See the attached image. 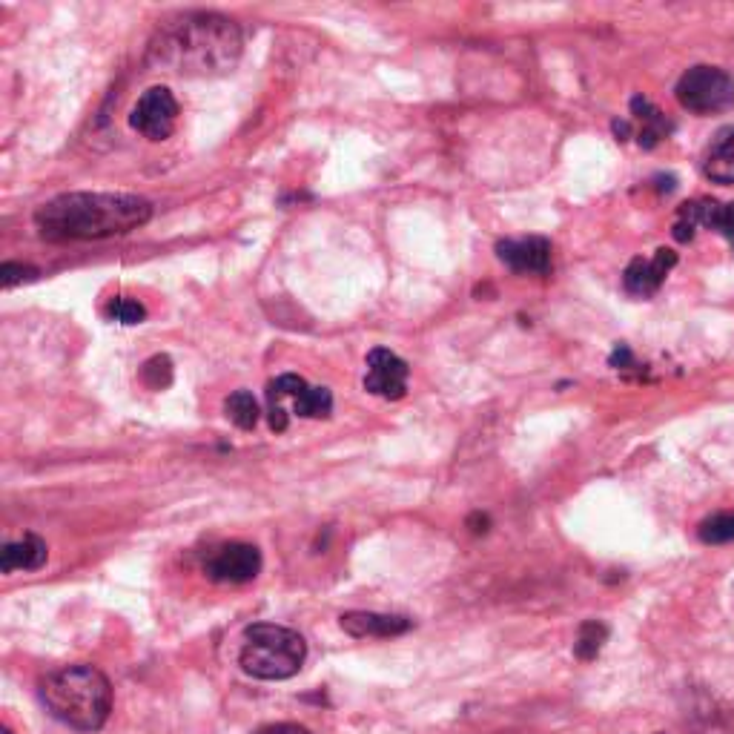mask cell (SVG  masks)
Listing matches in <instances>:
<instances>
[{
    "label": "cell",
    "mask_w": 734,
    "mask_h": 734,
    "mask_svg": "<svg viewBox=\"0 0 734 734\" xmlns=\"http://www.w3.org/2000/svg\"><path fill=\"white\" fill-rule=\"evenodd\" d=\"M408 362L399 359L396 353H390L388 347H376L367 353V376L365 390L382 399H402L408 390Z\"/></svg>",
    "instance_id": "9c48e42d"
},
{
    "label": "cell",
    "mask_w": 734,
    "mask_h": 734,
    "mask_svg": "<svg viewBox=\"0 0 734 734\" xmlns=\"http://www.w3.org/2000/svg\"><path fill=\"white\" fill-rule=\"evenodd\" d=\"M697 537L706 545L734 542V514H714V517L703 519L697 528Z\"/></svg>",
    "instance_id": "ac0fdd59"
},
{
    "label": "cell",
    "mask_w": 734,
    "mask_h": 734,
    "mask_svg": "<svg viewBox=\"0 0 734 734\" xmlns=\"http://www.w3.org/2000/svg\"><path fill=\"white\" fill-rule=\"evenodd\" d=\"M152 218V204L132 193H64L35 210L46 241H98L127 236Z\"/></svg>",
    "instance_id": "7a4b0ae2"
},
{
    "label": "cell",
    "mask_w": 734,
    "mask_h": 734,
    "mask_svg": "<svg viewBox=\"0 0 734 734\" xmlns=\"http://www.w3.org/2000/svg\"><path fill=\"white\" fill-rule=\"evenodd\" d=\"M703 173L714 184H734V127L717 132V138L706 152Z\"/></svg>",
    "instance_id": "9a60e30c"
},
{
    "label": "cell",
    "mask_w": 734,
    "mask_h": 734,
    "mask_svg": "<svg viewBox=\"0 0 734 734\" xmlns=\"http://www.w3.org/2000/svg\"><path fill=\"white\" fill-rule=\"evenodd\" d=\"M261 571V551L250 542H224L204 560L207 580L221 585H244Z\"/></svg>",
    "instance_id": "8992f818"
},
{
    "label": "cell",
    "mask_w": 734,
    "mask_h": 734,
    "mask_svg": "<svg viewBox=\"0 0 734 734\" xmlns=\"http://www.w3.org/2000/svg\"><path fill=\"white\" fill-rule=\"evenodd\" d=\"M631 115L637 118V124H640V132H637V144L643 147V150H654L666 135L671 132V121L660 112V109L654 107L648 98L643 95H637V98H631Z\"/></svg>",
    "instance_id": "5bb4252c"
},
{
    "label": "cell",
    "mask_w": 734,
    "mask_h": 734,
    "mask_svg": "<svg viewBox=\"0 0 734 734\" xmlns=\"http://www.w3.org/2000/svg\"><path fill=\"white\" fill-rule=\"evenodd\" d=\"M46 712L75 732L92 734L104 729L112 712V686L107 674L89 663H75L49 671L41 680Z\"/></svg>",
    "instance_id": "3957f363"
},
{
    "label": "cell",
    "mask_w": 734,
    "mask_h": 734,
    "mask_svg": "<svg viewBox=\"0 0 734 734\" xmlns=\"http://www.w3.org/2000/svg\"><path fill=\"white\" fill-rule=\"evenodd\" d=\"M677 101L680 107L709 115L734 104V78L717 66H694L677 81Z\"/></svg>",
    "instance_id": "5b68a950"
},
{
    "label": "cell",
    "mask_w": 734,
    "mask_h": 734,
    "mask_svg": "<svg viewBox=\"0 0 734 734\" xmlns=\"http://www.w3.org/2000/svg\"><path fill=\"white\" fill-rule=\"evenodd\" d=\"M611 130H614V135H617L620 141H626L628 135H631V124H628V121H614Z\"/></svg>",
    "instance_id": "cb8c5ba5"
},
{
    "label": "cell",
    "mask_w": 734,
    "mask_h": 734,
    "mask_svg": "<svg viewBox=\"0 0 734 734\" xmlns=\"http://www.w3.org/2000/svg\"><path fill=\"white\" fill-rule=\"evenodd\" d=\"M468 528H471L474 534H485V531L491 528V519H488V514H479V511H476V514L468 517Z\"/></svg>",
    "instance_id": "603a6c76"
},
{
    "label": "cell",
    "mask_w": 734,
    "mask_h": 734,
    "mask_svg": "<svg viewBox=\"0 0 734 734\" xmlns=\"http://www.w3.org/2000/svg\"><path fill=\"white\" fill-rule=\"evenodd\" d=\"M3 734H15V732H12V729H9V726H3Z\"/></svg>",
    "instance_id": "d4e9b609"
},
{
    "label": "cell",
    "mask_w": 734,
    "mask_h": 734,
    "mask_svg": "<svg viewBox=\"0 0 734 734\" xmlns=\"http://www.w3.org/2000/svg\"><path fill=\"white\" fill-rule=\"evenodd\" d=\"M339 626L345 628L350 637H399L411 631L413 620L399 617V614H376V611H347L339 617Z\"/></svg>",
    "instance_id": "7c38bea8"
},
{
    "label": "cell",
    "mask_w": 734,
    "mask_h": 734,
    "mask_svg": "<svg viewBox=\"0 0 734 734\" xmlns=\"http://www.w3.org/2000/svg\"><path fill=\"white\" fill-rule=\"evenodd\" d=\"M49 548L38 534H26L18 542H6L0 551V571L12 574V571H38L44 568Z\"/></svg>",
    "instance_id": "4fadbf2b"
},
{
    "label": "cell",
    "mask_w": 734,
    "mask_h": 734,
    "mask_svg": "<svg viewBox=\"0 0 734 734\" xmlns=\"http://www.w3.org/2000/svg\"><path fill=\"white\" fill-rule=\"evenodd\" d=\"M284 399H293V411L304 419H327L333 413L330 390L313 388L296 373H284L267 385V405H281Z\"/></svg>",
    "instance_id": "ba28073f"
},
{
    "label": "cell",
    "mask_w": 734,
    "mask_h": 734,
    "mask_svg": "<svg viewBox=\"0 0 734 734\" xmlns=\"http://www.w3.org/2000/svg\"><path fill=\"white\" fill-rule=\"evenodd\" d=\"M674 264H677V253L669 247H660L651 259H634L628 264L623 273V287L631 296H640V299L654 296Z\"/></svg>",
    "instance_id": "8fae6325"
},
{
    "label": "cell",
    "mask_w": 734,
    "mask_h": 734,
    "mask_svg": "<svg viewBox=\"0 0 734 734\" xmlns=\"http://www.w3.org/2000/svg\"><path fill=\"white\" fill-rule=\"evenodd\" d=\"M253 734H310L299 723H270V726H261Z\"/></svg>",
    "instance_id": "7402d4cb"
},
{
    "label": "cell",
    "mask_w": 734,
    "mask_h": 734,
    "mask_svg": "<svg viewBox=\"0 0 734 734\" xmlns=\"http://www.w3.org/2000/svg\"><path fill=\"white\" fill-rule=\"evenodd\" d=\"M224 411H227V419L241 431H253L259 425V402L250 390H236L233 396H227Z\"/></svg>",
    "instance_id": "2e32d148"
},
{
    "label": "cell",
    "mask_w": 734,
    "mask_h": 734,
    "mask_svg": "<svg viewBox=\"0 0 734 734\" xmlns=\"http://www.w3.org/2000/svg\"><path fill=\"white\" fill-rule=\"evenodd\" d=\"M497 259L514 273H548L551 241L542 236L505 238L497 244Z\"/></svg>",
    "instance_id": "30bf717a"
},
{
    "label": "cell",
    "mask_w": 734,
    "mask_h": 734,
    "mask_svg": "<svg viewBox=\"0 0 734 734\" xmlns=\"http://www.w3.org/2000/svg\"><path fill=\"white\" fill-rule=\"evenodd\" d=\"M178 121V101L167 87H150L132 107L130 127L147 141H167Z\"/></svg>",
    "instance_id": "52a82bcc"
},
{
    "label": "cell",
    "mask_w": 734,
    "mask_h": 734,
    "mask_svg": "<svg viewBox=\"0 0 734 734\" xmlns=\"http://www.w3.org/2000/svg\"><path fill=\"white\" fill-rule=\"evenodd\" d=\"M41 276L35 267H29V264H15V261H6L3 267H0V281H3V287L9 290V287H15V284H23V281H35Z\"/></svg>",
    "instance_id": "44dd1931"
},
{
    "label": "cell",
    "mask_w": 734,
    "mask_h": 734,
    "mask_svg": "<svg viewBox=\"0 0 734 734\" xmlns=\"http://www.w3.org/2000/svg\"><path fill=\"white\" fill-rule=\"evenodd\" d=\"M141 382L150 390H164L173 382V362L170 356H152L141 367Z\"/></svg>",
    "instance_id": "d6986e66"
},
{
    "label": "cell",
    "mask_w": 734,
    "mask_h": 734,
    "mask_svg": "<svg viewBox=\"0 0 734 734\" xmlns=\"http://www.w3.org/2000/svg\"><path fill=\"white\" fill-rule=\"evenodd\" d=\"M605 640H608V626L600 620H585L580 626V634H577V643H574V654L588 663L603 651Z\"/></svg>",
    "instance_id": "e0dca14e"
},
{
    "label": "cell",
    "mask_w": 734,
    "mask_h": 734,
    "mask_svg": "<svg viewBox=\"0 0 734 734\" xmlns=\"http://www.w3.org/2000/svg\"><path fill=\"white\" fill-rule=\"evenodd\" d=\"M241 29L218 12H184L152 35L147 64L178 78L227 75L241 58Z\"/></svg>",
    "instance_id": "6da1fadb"
},
{
    "label": "cell",
    "mask_w": 734,
    "mask_h": 734,
    "mask_svg": "<svg viewBox=\"0 0 734 734\" xmlns=\"http://www.w3.org/2000/svg\"><path fill=\"white\" fill-rule=\"evenodd\" d=\"M104 313H107V319L121 324H141L147 319V307L141 302H135V299H127V296H115L107 304Z\"/></svg>",
    "instance_id": "ffe728a7"
},
{
    "label": "cell",
    "mask_w": 734,
    "mask_h": 734,
    "mask_svg": "<svg viewBox=\"0 0 734 734\" xmlns=\"http://www.w3.org/2000/svg\"><path fill=\"white\" fill-rule=\"evenodd\" d=\"M304 660H307V643L293 628L256 623L244 631L238 666L256 680H290L302 671Z\"/></svg>",
    "instance_id": "277c9868"
}]
</instances>
